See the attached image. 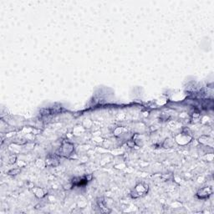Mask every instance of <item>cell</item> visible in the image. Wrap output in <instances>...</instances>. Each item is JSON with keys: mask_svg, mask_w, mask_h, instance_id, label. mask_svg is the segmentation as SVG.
Instances as JSON below:
<instances>
[{"mask_svg": "<svg viewBox=\"0 0 214 214\" xmlns=\"http://www.w3.org/2000/svg\"><path fill=\"white\" fill-rule=\"evenodd\" d=\"M147 191H148V186H146V185L144 186L143 184H139L138 186H136L135 193L133 194V196L134 197H137V196L145 195V193Z\"/></svg>", "mask_w": 214, "mask_h": 214, "instance_id": "6da1fadb", "label": "cell"}, {"mask_svg": "<svg viewBox=\"0 0 214 214\" xmlns=\"http://www.w3.org/2000/svg\"><path fill=\"white\" fill-rule=\"evenodd\" d=\"M211 193V189H209L208 187H206V188L201 189V190L197 192V195H198V196L200 198H206V197H207Z\"/></svg>", "mask_w": 214, "mask_h": 214, "instance_id": "7a4b0ae2", "label": "cell"}]
</instances>
